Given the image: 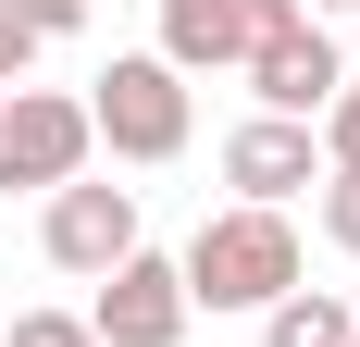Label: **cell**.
Instances as JSON below:
<instances>
[{"label": "cell", "mask_w": 360, "mask_h": 347, "mask_svg": "<svg viewBox=\"0 0 360 347\" xmlns=\"http://www.w3.org/2000/svg\"><path fill=\"white\" fill-rule=\"evenodd\" d=\"M174 285H186V310H274V298L298 285V223L224 199L212 223L174 248Z\"/></svg>", "instance_id": "cell-1"}, {"label": "cell", "mask_w": 360, "mask_h": 347, "mask_svg": "<svg viewBox=\"0 0 360 347\" xmlns=\"http://www.w3.org/2000/svg\"><path fill=\"white\" fill-rule=\"evenodd\" d=\"M186 137H199V100H186V74L162 50H112L87 74V149H112V162H186Z\"/></svg>", "instance_id": "cell-2"}, {"label": "cell", "mask_w": 360, "mask_h": 347, "mask_svg": "<svg viewBox=\"0 0 360 347\" xmlns=\"http://www.w3.org/2000/svg\"><path fill=\"white\" fill-rule=\"evenodd\" d=\"M249 100L274 112V124H323L335 87H348V50H335V25H311V13H286V25H261L249 37Z\"/></svg>", "instance_id": "cell-3"}, {"label": "cell", "mask_w": 360, "mask_h": 347, "mask_svg": "<svg viewBox=\"0 0 360 347\" xmlns=\"http://www.w3.org/2000/svg\"><path fill=\"white\" fill-rule=\"evenodd\" d=\"M37 248H50V273H87L100 285L112 261H137V186H100V174H75V186H50L37 199Z\"/></svg>", "instance_id": "cell-4"}, {"label": "cell", "mask_w": 360, "mask_h": 347, "mask_svg": "<svg viewBox=\"0 0 360 347\" xmlns=\"http://www.w3.org/2000/svg\"><path fill=\"white\" fill-rule=\"evenodd\" d=\"M87 174V100H63V87H13L0 100V186H75Z\"/></svg>", "instance_id": "cell-5"}, {"label": "cell", "mask_w": 360, "mask_h": 347, "mask_svg": "<svg viewBox=\"0 0 360 347\" xmlns=\"http://www.w3.org/2000/svg\"><path fill=\"white\" fill-rule=\"evenodd\" d=\"M75 322H87L100 347H186V322H199V310H186L174 261H162V248H137V261H112V273H100V298H87Z\"/></svg>", "instance_id": "cell-6"}, {"label": "cell", "mask_w": 360, "mask_h": 347, "mask_svg": "<svg viewBox=\"0 0 360 347\" xmlns=\"http://www.w3.org/2000/svg\"><path fill=\"white\" fill-rule=\"evenodd\" d=\"M224 186H236L249 211L311 199V186H323V137H311V124H274V112H249V124L224 137Z\"/></svg>", "instance_id": "cell-7"}, {"label": "cell", "mask_w": 360, "mask_h": 347, "mask_svg": "<svg viewBox=\"0 0 360 347\" xmlns=\"http://www.w3.org/2000/svg\"><path fill=\"white\" fill-rule=\"evenodd\" d=\"M149 13H162V63L174 74H224V63H249V37L286 25L298 0H149Z\"/></svg>", "instance_id": "cell-8"}, {"label": "cell", "mask_w": 360, "mask_h": 347, "mask_svg": "<svg viewBox=\"0 0 360 347\" xmlns=\"http://www.w3.org/2000/svg\"><path fill=\"white\" fill-rule=\"evenodd\" d=\"M348 335H360V310L335 285H286V298L261 310V347H348Z\"/></svg>", "instance_id": "cell-9"}, {"label": "cell", "mask_w": 360, "mask_h": 347, "mask_svg": "<svg viewBox=\"0 0 360 347\" xmlns=\"http://www.w3.org/2000/svg\"><path fill=\"white\" fill-rule=\"evenodd\" d=\"M311 211H323V236L360 261V162H323V186H311Z\"/></svg>", "instance_id": "cell-10"}, {"label": "cell", "mask_w": 360, "mask_h": 347, "mask_svg": "<svg viewBox=\"0 0 360 347\" xmlns=\"http://www.w3.org/2000/svg\"><path fill=\"white\" fill-rule=\"evenodd\" d=\"M0 347H100V335H87L75 310H13V335H0Z\"/></svg>", "instance_id": "cell-11"}, {"label": "cell", "mask_w": 360, "mask_h": 347, "mask_svg": "<svg viewBox=\"0 0 360 347\" xmlns=\"http://www.w3.org/2000/svg\"><path fill=\"white\" fill-rule=\"evenodd\" d=\"M311 137H323V162H360V74H348V87H335V112H323V124H311Z\"/></svg>", "instance_id": "cell-12"}, {"label": "cell", "mask_w": 360, "mask_h": 347, "mask_svg": "<svg viewBox=\"0 0 360 347\" xmlns=\"http://www.w3.org/2000/svg\"><path fill=\"white\" fill-rule=\"evenodd\" d=\"M25 63H37V37H25V13H13V0H0V100H13V87H25Z\"/></svg>", "instance_id": "cell-13"}, {"label": "cell", "mask_w": 360, "mask_h": 347, "mask_svg": "<svg viewBox=\"0 0 360 347\" xmlns=\"http://www.w3.org/2000/svg\"><path fill=\"white\" fill-rule=\"evenodd\" d=\"M13 13H25V37H75L87 25V0H13Z\"/></svg>", "instance_id": "cell-14"}, {"label": "cell", "mask_w": 360, "mask_h": 347, "mask_svg": "<svg viewBox=\"0 0 360 347\" xmlns=\"http://www.w3.org/2000/svg\"><path fill=\"white\" fill-rule=\"evenodd\" d=\"M298 13H311V25H323V13H360V0H298Z\"/></svg>", "instance_id": "cell-15"}, {"label": "cell", "mask_w": 360, "mask_h": 347, "mask_svg": "<svg viewBox=\"0 0 360 347\" xmlns=\"http://www.w3.org/2000/svg\"><path fill=\"white\" fill-rule=\"evenodd\" d=\"M87 13H100V0H87Z\"/></svg>", "instance_id": "cell-16"}, {"label": "cell", "mask_w": 360, "mask_h": 347, "mask_svg": "<svg viewBox=\"0 0 360 347\" xmlns=\"http://www.w3.org/2000/svg\"><path fill=\"white\" fill-rule=\"evenodd\" d=\"M348 347H360V335H348Z\"/></svg>", "instance_id": "cell-17"}]
</instances>
